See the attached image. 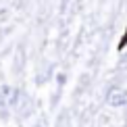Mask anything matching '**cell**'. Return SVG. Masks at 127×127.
I'll return each mask as SVG.
<instances>
[{"instance_id": "6da1fadb", "label": "cell", "mask_w": 127, "mask_h": 127, "mask_svg": "<svg viewBox=\"0 0 127 127\" xmlns=\"http://www.w3.org/2000/svg\"><path fill=\"white\" fill-rule=\"evenodd\" d=\"M106 104L115 108H121L127 104V92L123 88H110L106 92Z\"/></svg>"}, {"instance_id": "7a4b0ae2", "label": "cell", "mask_w": 127, "mask_h": 127, "mask_svg": "<svg viewBox=\"0 0 127 127\" xmlns=\"http://www.w3.org/2000/svg\"><path fill=\"white\" fill-rule=\"evenodd\" d=\"M19 100V90L13 86H0V106H13Z\"/></svg>"}]
</instances>
